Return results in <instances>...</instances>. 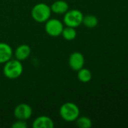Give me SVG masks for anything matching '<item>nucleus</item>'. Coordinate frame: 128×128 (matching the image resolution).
<instances>
[{"mask_svg": "<svg viewBox=\"0 0 128 128\" xmlns=\"http://www.w3.org/2000/svg\"><path fill=\"white\" fill-rule=\"evenodd\" d=\"M69 65L70 68L75 71H78L84 65V57L79 52H72L69 58Z\"/></svg>", "mask_w": 128, "mask_h": 128, "instance_id": "0eeeda50", "label": "nucleus"}, {"mask_svg": "<svg viewBox=\"0 0 128 128\" xmlns=\"http://www.w3.org/2000/svg\"><path fill=\"white\" fill-rule=\"evenodd\" d=\"M31 54V48L27 44H21L17 47L14 51L15 58L19 61H23L29 58Z\"/></svg>", "mask_w": 128, "mask_h": 128, "instance_id": "9d476101", "label": "nucleus"}, {"mask_svg": "<svg viewBox=\"0 0 128 128\" xmlns=\"http://www.w3.org/2000/svg\"><path fill=\"white\" fill-rule=\"evenodd\" d=\"M50 7L51 12L57 14H64L69 10V4L64 0H57Z\"/></svg>", "mask_w": 128, "mask_h": 128, "instance_id": "9b49d317", "label": "nucleus"}, {"mask_svg": "<svg viewBox=\"0 0 128 128\" xmlns=\"http://www.w3.org/2000/svg\"><path fill=\"white\" fill-rule=\"evenodd\" d=\"M80 115L78 106L72 102H66L60 108V116L66 122H72L75 121Z\"/></svg>", "mask_w": 128, "mask_h": 128, "instance_id": "7ed1b4c3", "label": "nucleus"}, {"mask_svg": "<svg viewBox=\"0 0 128 128\" xmlns=\"http://www.w3.org/2000/svg\"><path fill=\"white\" fill-rule=\"evenodd\" d=\"M98 19L97 16L94 15L88 14L86 16H84L83 20H82V24H84L87 28H94L98 25Z\"/></svg>", "mask_w": 128, "mask_h": 128, "instance_id": "ddd939ff", "label": "nucleus"}, {"mask_svg": "<svg viewBox=\"0 0 128 128\" xmlns=\"http://www.w3.org/2000/svg\"><path fill=\"white\" fill-rule=\"evenodd\" d=\"M27 127H28V125H27V123L26 122V121L19 120V119H17V121L15 122L11 125V128H27Z\"/></svg>", "mask_w": 128, "mask_h": 128, "instance_id": "dca6fc26", "label": "nucleus"}, {"mask_svg": "<svg viewBox=\"0 0 128 128\" xmlns=\"http://www.w3.org/2000/svg\"><path fill=\"white\" fill-rule=\"evenodd\" d=\"M54 126L53 120L46 116H38L32 122L33 128H53Z\"/></svg>", "mask_w": 128, "mask_h": 128, "instance_id": "6e6552de", "label": "nucleus"}, {"mask_svg": "<svg viewBox=\"0 0 128 128\" xmlns=\"http://www.w3.org/2000/svg\"><path fill=\"white\" fill-rule=\"evenodd\" d=\"M14 115L17 119L26 121L32 116V109L27 104H20L15 107Z\"/></svg>", "mask_w": 128, "mask_h": 128, "instance_id": "423d86ee", "label": "nucleus"}, {"mask_svg": "<svg viewBox=\"0 0 128 128\" xmlns=\"http://www.w3.org/2000/svg\"><path fill=\"white\" fill-rule=\"evenodd\" d=\"M63 28V22L58 19H49L45 22V32L51 37H58L61 35Z\"/></svg>", "mask_w": 128, "mask_h": 128, "instance_id": "39448f33", "label": "nucleus"}, {"mask_svg": "<svg viewBox=\"0 0 128 128\" xmlns=\"http://www.w3.org/2000/svg\"><path fill=\"white\" fill-rule=\"evenodd\" d=\"M76 125L81 128H90L92 127V121L86 116L78 117L76 120Z\"/></svg>", "mask_w": 128, "mask_h": 128, "instance_id": "2eb2a0df", "label": "nucleus"}, {"mask_svg": "<svg viewBox=\"0 0 128 128\" xmlns=\"http://www.w3.org/2000/svg\"><path fill=\"white\" fill-rule=\"evenodd\" d=\"M13 50L11 46L6 43L0 42V64H5L11 58Z\"/></svg>", "mask_w": 128, "mask_h": 128, "instance_id": "1a4fd4ad", "label": "nucleus"}, {"mask_svg": "<svg viewBox=\"0 0 128 128\" xmlns=\"http://www.w3.org/2000/svg\"><path fill=\"white\" fill-rule=\"evenodd\" d=\"M84 15L82 12L77 9L68 10L63 16V22L66 26L73 28L78 27L82 24Z\"/></svg>", "mask_w": 128, "mask_h": 128, "instance_id": "20e7f679", "label": "nucleus"}, {"mask_svg": "<svg viewBox=\"0 0 128 128\" xmlns=\"http://www.w3.org/2000/svg\"><path fill=\"white\" fill-rule=\"evenodd\" d=\"M23 71V67L20 61L17 59H10L5 63L3 74L5 77L10 80H14L21 76Z\"/></svg>", "mask_w": 128, "mask_h": 128, "instance_id": "f257e3e1", "label": "nucleus"}, {"mask_svg": "<svg viewBox=\"0 0 128 128\" xmlns=\"http://www.w3.org/2000/svg\"><path fill=\"white\" fill-rule=\"evenodd\" d=\"M77 77H78V80L80 82H84V83H87V82H89L91 80L92 74H91V70H88V68H82L81 69L78 70Z\"/></svg>", "mask_w": 128, "mask_h": 128, "instance_id": "f8f14e48", "label": "nucleus"}, {"mask_svg": "<svg viewBox=\"0 0 128 128\" xmlns=\"http://www.w3.org/2000/svg\"><path fill=\"white\" fill-rule=\"evenodd\" d=\"M51 15V9L49 5L45 3H38L32 8L31 16L37 22H45L50 19Z\"/></svg>", "mask_w": 128, "mask_h": 128, "instance_id": "f03ea898", "label": "nucleus"}, {"mask_svg": "<svg viewBox=\"0 0 128 128\" xmlns=\"http://www.w3.org/2000/svg\"><path fill=\"white\" fill-rule=\"evenodd\" d=\"M61 35L66 40H69V41L73 40L77 36V32H76L75 28L70 27V26L64 27Z\"/></svg>", "mask_w": 128, "mask_h": 128, "instance_id": "4468645a", "label": "nucleus"}]
</instances>
